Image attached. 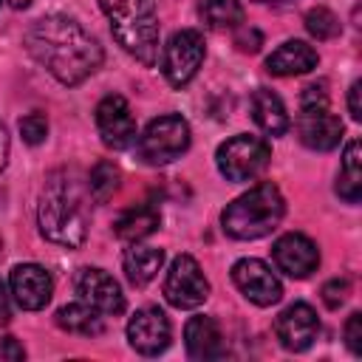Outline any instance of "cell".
Masks as SVG:
<instances>
[{"label": "cell", "mask_w": 362, "mask_h": 362, "mask_svg": "<svg viewBox=\"0 0 362 362\" xmlns=\"http://www.w3.org/2000/svg\"><path fill=\"white\" fill-rule=\"evenodd\" d=\"M235 45L243 51V54H255L260 45H263V37H260V31L257 28H240L238 25V34H235Z\"/></svg>", "instance_id": "cell-31"}, {"label": "cell", "mask_w": 362, "mask_h": 362, "mask_svg": "<svg viewBox=\"0 0 362 362\" xmlns=\"http://www.w3.org/2000/svg\"><path fill=\"white\" fill-rule=\"evenodd\" d=\"M170 339H173V328H170L167 314L158 305L139 308L130 317V322H127V342L141 356H158V354H164L167 345H170Z\"/></svg>", "instance_id": "cell-9"}, {"label": "cell", "mask_w": 362, "mask_h": 362, "mask_svg": "<svg viewBox=\"0 0 362 362\" xmlns=\"http://www.w3.org/2000/svg\"><path fill=\"white\" fill-rule=\"evenodd\" d=\"M8 3H11L14 8H28V6H31V0H8Z\"/></svg>", "instance_id": "cell-36"}, {"label": "cell", "mask_w": 362, "mask_h": 362, "mask_svg": "<svg viewBox=\"0 0 362 362\" xmlns=\"http://www.w3.org/2000/svg\"><path fill=\"white\" fill-rule=\"evenodd\" d=\"M345 345L351 348V354H362V314L354 311L345 322Z\"/></svg>", "instance_id": "cell-30"}, {"label": "cell", "mask_w": 362, "mask_h": 362, "mask_svg": "<svg viewBox=\"0 0 362 362\" xmlns=\"http://www.w3.org/2000/svg\"><path fill=\"white\" fill-rule=\"evenodd\" d=\"M269 158H272L269 144L260 136H249V133H238V136L226 139L215 153L221 175L232 184L257 178L269 167Z\"/></svg>", "instance_id": "cell-6"}, {"label": "cell", "mask_w": 362, "mask_h": 362, "mask_svg": "<svg viewBox=\"0 0 362 362\" xmlns=\"http://www.w3.org/2000/svg\"><path fill=\"white\" fill-rule=\"evenodd\" d=\"M57 325L68 334H79V337H99L105 331L102 314L96 308H90L88 303H68L57 311Z\"/></svg>", "instance_id": "cell-23"}, {"label": "cell", "mask_w": 362, "mask_h": 362, "mask_svg": "<svg viewBox=\"0 0 362 362\" xmlns=\"http://www.w3.org/2000/svg\"><path fill=\"white\" fill-rule=\"evenodd\" d=\"M297 133L300 141L308 150H320L328 153L339 144L342 139V122L339 116H334L328 107H300L297 116Z\"/></svg>", "instance_id": "cell-16"}, {"label": "cell", "mask_w": 362, "mask_h": 362, "mask_svg": "<svg viewBox=\"0 0 362 362\" xmlns=\"http://www.w3.org/2000/svg\"><path fill=\"white\" fill-rule=\"evenodd\" d=\"M6 161H8V130L0 122V173L6 170Z\"/></svg>", "instance_id": "cell-35"}, {"label": "cell", "mask_w": 362, "mask_h": 362, "mask_svg": "<svg viewBox=\"0 0 362 362\" xmlns=\"http://www.w3.org/2000/svg\"><path fill=\"white\" fill-rule=\"evenodd\" d=\"M158 223H161L158 209L150 206V204H139V206L124 209V212L116 218L113 232H116V238H122V240H127V243H136V240L153 235V232L158 229Z\"/></svg>", "instance_id": "cell-20"}, {"label": "cell", "mask_w": 362, "mask_h": 362, "mask_svg": "<svg viewBox=\"0 0 362 362\" xmlns=\"http://www.w3.org/2000/svg\"><path fill=\"white\" fill-rule=\"evenodd\" d=\"M305 31L314 37V40H334L339 34V20L331 8L325 6H317L305 14Z\"/></svg>", "instance_id": "cell-26"}, {"label": "cell", "mask_w": 362, "mask_h": 362, "mask_svg": "<svg viewBox=\"0 0 362 362\" xmlns=\"http://www.w3.org/2000/svg\"><path fill=\"white\" fill-rule=\"evenodd\" d=\"M317 62H320L317 48H311L303 40H286L280 48H274L266 57V71L274 76H300L314 71Z\"/></svg>", "instance_id": "cell-17"}, {"label": "cell", "mask_w": 362, "mask_h": 362, "mask_svg": "<svg viewBox=\"0 0 362 362\" xmlns=\"http://www.w3.org/2000/svg\"><path fill=\"white\" fill-rule=\"evenodd\" d=\"M328 85L325 82H311L303 88L300 96V107H328Z\"/></svg>", "instance_id": "cell-29"}, {"label": "cell", "mask_w": 362, "mask_h": 362, "mask_svg": "<svg viewBox=\"0 0 362 362\" xmlns=\"http://www.w3.org/2000/svg\"><path fill=\"white\" fill-rule=\"evenodd\" d=\"M198 11H201V20L215 31L238 28L243 23V17H246L240 0H201Z\"/></svg>", "instance_id": "cell-24"}, {"label": "cell", "mask_w": 362, "mask_h": 362, "mask_svg": "<svg viewBox=\"0 0 362 362\" xmlns=\"http://www.w3.org/2000/svg\"><path fill=\"white\" fill-rule=\"evenodd\" d=\"M286 215V201L272 181L255 184L249 192L238 195L221 212L223 232L235 240H257L277 229Z\"/></svg>", "instance_id": "cell-4"}, {"label": "cell", "mask_w": 362, "mask_h": 362, "mask_svg": "<svg viewBox=\"0 0 362 362\" xmlns=\"http://www.w3.org/2000/svg\"><path fill=\"white\" fill-rule=\"evenodd\" d=\"M122 266H124V274L133 286H147L158 269L164 266V249H156V246H139L133 243L124 257H122Z\"/></svg>", "instance_id": "cell-21"}, {"label": "cell", "mask_w": 362, "mask_h": 362, "mask_svg": "<svg viewBox=\"0 0 362 362\" xmlns=\"http://www.w3.org/2000/svg\"><path fill=\"white\" fill-rule=\"evenodd\" d=\"M119 189V167L113 161H96L88 175V192L96 204H105Z\"/></svg>", "instance_id": "cell-25"}, {"label": "cell", "mask_w": 362, "mask_h": 362, "mask_svg": "<svg viewBox=\"0 0 362 362\" xmlns=\"http://www.w3.org/2000/svg\"><path fill=\"white\" fill-rule=\"evenodd\" d=\"M184 345H187V354L192 359H201V362L221 359L226 354L223 334H221L218 322L212 317H206V314H198V317H192L187 322V328H184Z\"/></svg>", "instance_id": "cell-18"}, {"label": "cell", "mask_w": 362, "mask_h": 362, "mask_svg": "<svg viewBox=\"0 0 362 362\" xmlns=\"http://www.w3.org/2000/svg\"><path fill=\"white\" fill-rule=\"evenodd\" d=\"M272 257H274V266L283 274L294 277V280L308 277L320 266V249L303 232H286V235H280L274 240V246H272Z\"/></svg>", "instance_id": "cell-13"}, {"label": "cell", "mask_w": 362, "mask_h": 362, "mask_svg": "<svg viewBox=\"0 0 362 362\" xmlns=\"http://www.w3.org/2000/svg\"><path fill=\"white\" fill-rule=\"evenodd\" d=\"M8 320H11V300H8L6 286L0 283V325H6Z\"/></svg>", "instance_id": "cell-34"}, {"label": "cell", "mask_w": 362, "mask_h": 362, "mask_svg": "<svg viewBox=\"0 0 362 362\" xmlns=\"http://www.w3.org/2000/svg\"><path fill=\"white\" fill-rule=\"evenodd\" d=\"M209 297V280L189 255H178L164 277V300L173 308H198Z\"/></svg>", "instance_id": "cell-7"}, {"label": "cell", "mask_w": 362, "mask_h": 362, "mask_svg": "<svg viewBox=\"0 0 362 362\" xmlns=\"http://www.w3.org/2000/svg\"><path fill=\"white\" fill-rule=\"evenodd\" d=\"M8 288H11L14 303L23 311H40L51 300L54 280H51V274L42 266H37V263H20V266L11 269Z\"/></svg>", "instance_id": "cell-14"}, {"label": "cell", "mask_w": 362, "mask_h": 362, "mask_svg": "<svg viewBox=\"0 0 362 362\" xmlns=\"http://www.w3.org/2000/svg\"><path fill=\"white\" fill-rule=\"evenodd\" d=\"M362 144L359 139H351L342 153L339 175H337V195L348 204H356L362 198Z\"/></svg>", "instance_id": "cell-22"}, {"label": "cell", "mask_w": 362, "mask_h": 362, "mask_svg": "<svg viewBox=\"0 0 362 362\" xmlns=\"http://www.w3.org/2000/svg\"><path fill=\"white\" fill-rule=\"evenodd\" d=\"M187 147H189V124L175 113H164L153 119L144 127V133L136 139V153L150 167L175 161L181 153H187Z\"/></svg>", "instance_id": "cell-5"}, {"label": "cell", "mask_w": 362, "mask_h": 362, "mask_svg": "<svg viewBox=\"0 0 362 362\" xmlns=\"http://www.w3.org/2000/svg\"><path fill=\"white\" fill-rule=\"evenodd\" d=\"M359 93H362V82L356 79V82L351 85V90H348V113H351V119H354V122H359V119H362V105H359Z\"/></svg>", "instance_id": "cell-33"}, {"label": "cell", "mask_w": 362, "mask_h": 362, "mask_svg": "<svg viewBox=\"0 0 362 362\" xmlns=\"http://www.w3.org/2000/svg\"><path fill=\"white\" fill-rule=\"evenodd\" d=\"M74 286H76V294L82 297V303H88L99 314L116 317L124 311V294H122L119 283L105 269H93V266L79 269Z\"/></svg>", "instance_id": "cell-12"}, {"label": "cell", "mask_w": 362, "mask_h": 362, "mask_svg": "<svg viewBox=\"0 0 362 362\" xmlns=\"http://www.w3.org/2000/svg\"><path fill=\"white\" fill-rule=\"evenodd\" d=\"M116 42L141 65L158 59V11L156 0H99Z\"/></svg>", "instance_id": "cell-3"}, {"label": "cell", "mask_w": 362, "mask_h": 362, "mask_svg": "<svg viewBox=\"0 0 362 362\" xmlns=\"http://www.w3.org/2000/svg\"><path fill=\"white\" fill-rule=\"evenodd\" d=\"M348 291H351V286H348V280H328L325 286H322V303L328 305V308H339L345 300H348Z\"/></svg>", "instance_id": "cell-28"}, {"label": "cell", "mask_w": 362, "mask_h": 362, "mask_svg": "<svg viewBox=\"0 0 362 362\" xmlns=\"http://www.w3.org/2000/svg\"><path fill=\"white\" fill-rule=\"evenodd\" d=\"M3 359H8V362L25 359V351H23V345L14 337H0V362Z\"/></svg>", "instance_id": "cell-32"}, {"label": "cell", "mask_w": 362, "mask_h": 362, "mask_svg": "<svg viewBox=\"0 0 362 362\" xmlns=\"http://www.w3.org/2000/svg\"><path fill=\"white\" fill-rule=\"evenodd\" d=\"M204 37L201 31L195 28H181L170 37L167 48H164V62H161V71L167 76V82L173 88H184L201 68L204 62Z\"/></svg>", "instance_id": "cell-8"}, {"label": "cell", "mask_w": 362, "mask_h": 362, "mask_svg": "<svg viewBox=\"0 0 362 362\" xmlns=\"http://www.w3.org/2000/svg\"><path fill=\"white\" fill-rule=\"evenodd\" d=\"M232 283L238 286V291H240L249 303H255V305H260V308L274 305V303L283 297V286H280L277 274H274L263 260H257V257H243V260H238V263L232 266Z\"/></svg>", "instance_id": "cell-10"}, {"label": "cell", "mask_w": 362, "mask_h": 362, "mask_svg": "<svg viewBox=\"0 0 362 362\" xmlns=\"http://www.w3.org/2000/svg\"><path fill=\"white\" fill-rule=\"evenodd\" d=\"M257 3H272V6H283V3H291V0H257Z\"/></svg>", "instance_id": "cell-37"}, {"label": "cell", "mask_w": 362, "mask_h": 362, "mask_svg": "<svg viewBox=\"0 0 362 362\" xmlns=\"http://www.w3.org/2000/svg\"><path fill=\"white\" fill-rule=\"evenodd\" d=\"M37 223L45 240L79 249L88 238V201L85 189L71 170H54L45 178L37 206Z\"/></svg>", "instance_id": "cell-2"}, {"label": "cell", "mask_w": 362, "mask_h": 362, "mask_svg": "<svg viewBox=\"0 0 362 362\" xmlns=\"http://www.w3.org/2000/svg\"><path fill=\"white\" fill-rule=\"evenodd\" d=\"M0 255H3V240H0Z\"/></svg>", "instance_id": "cell-38"}, {"label": "cell", "mask_w": 362, "mask_h": 362, "mask_svg": "<svg viewBox=\"0 0 362 362\" xmlns=\"http://www.w3.org/2000/svg\"><path fill=\"white\" fill-rule=\"evenodd\" d=\"M96 127L102 141L110 150H124L136 141V119L130 113V105L124 96L110 93L96 105Z\"/></svg>", "instance_id": "cell-11"}, {"label": "cell", "mask_w": 362, "mask_h": 362, "mask_svg": "<svg viewBox=\"0 0 362 362\" xmlns=\"http://www.w3.org/2000/svg\"><path fill=\"white\" fill-rule=\"evenodd\" d=\"M252 119L266 136H283L291 127L280 96L274 90H269V88H257L252 93Z\"/></svg>", "instance_id": "cell-19"}, {"label": "cell", "mask_w": 362, "mask_h": 362, "mask_svg": "<svg viewBox=\"0 0 362 362\" xmlns=\"http://www.w3.org/2000/svg\"><path fill=\"white\" fill-rule=\"evenodd\" d=\"M274 334L286 351H305L320 334L317 311L308 303H291L288 308L280 311L274 322Z\"/></svg>", "instance_id": "cell-15"}, {"label": "cell", "mask_w": 362, "mask_h": 362, "mask_svg": "<svg viewBox=\"0 0 362 362\" xmlns=\"http://www.w3.org/2000/svg\"><path fill=\"white\" fill-rule=\"evenodd\" d=\"M28 54L62 85L85 82L102 65V45L71 17L45 14L25 34Z\"/></svg>", "instance_id": "cell-1"}, {"label": "cell", "mask_w": 362, "mask_h": 362, "mask_svg": "<svg viewBox=\"0 0 362 362\" xmlns=\"http://www.w3.org/2000/svg\"><path fill=\"white\" fill-rule=\"evenodd\" d=\"M20 136L25 144H40L48 136V119L42 113H28L20 119Z\"/></svg>", "instance_id": "cell-27"}]
</instances>
